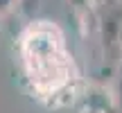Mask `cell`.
Here are the masks:
<instances>
[{
	"mask_svg": "<svg viewBox=\"0 0 122 113\" xmlns=\"http://www.w3.org/2000/svg\"><path fill=\"white\" fill-rule=\"evenodd\" d=\"M23 61L32 86L41 95H57L68 86L72 66L54 25L36 23L27 27L23 36Z\"/></svg>",
	"mask_w": 122,
	"mask_h": 113,
	"instance_id": "obj_1",
	"label": "cell"
}]
</instances>
